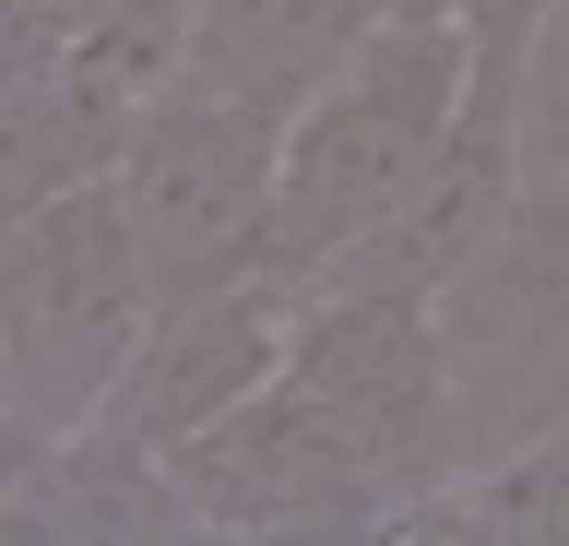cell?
Masks as SVG:
<instances>
[{
	"instance_id": "cell-8",
	"label": "cell",
	"mask_w": 569,
	"mask_h": 546,
	"mask_svg": "<svg viewBox=\"0 0 569 546\" xmlns=\"http://www.w3.org/2000/svg\"><path fill=\"white\" fill-rule=\"evenodd\" d=\"M391 12L403 0H202L190 12V72L249 96V108H273V119H297Z\"/></svg>"
},
{
	"instance_id": "cell-11",
	"label": "cell",
	"mask_w": 569,
	"mask_h": 546,
	"mask_svg": "<svg viewBox=\"0 0 569 546\" xmlns=\"http://www.w3.org/2000/svg\"><path fill=\"white\" fill-rule=\"evenodd\" d=\"M522 167H558L569 179V0L546 12V37L522 60Z\"/></svg>"
},
{
	"instance_id": "cell-7",
	"label": "cell",
	"mask_w": 569,
	"mask_h": 546,
	"mask_svg": "<svg viewBox=\"0 0 569 546\" xmlns=\"http://www.w3.org/2000/svg\"><path fill=\"white\" fill-rule=\"evenodd\" d=\"M284 368H297V297H284L273 274H249V286H213V297L154 309V332L131 345V368H119V393H107L96 428L178 451V439L226 428L249 393H273Z\"/></svg>"
},
{
	"instance_id": "cell-3",
	"label": "cell",
	"mask_w": 569,
	"mask_h": 546,
	"mask_svg": "<svg viewBox=\"0 0 569 546\" xmlns=\"http://www.w3.org/2000/svg\"><path fill=\"white\" fill-rule=\"evenodd\" d=\"M439 345H451V393H462V475L569 428V179L558 167H522L510 215L462 250V274L439 286Z\"/></svg>"
},
{
	"instance_id": "cell-5",
	"label": "cell",
	"mask_w": 569,
	"mask_h": 546,
	"mask_svg": "<svg viewBox=\"0 0 569 546\" xmlns=\"http://www.w3.org/2000/svg\"><path fill=\"white\" fill-rule=\"evenodd\" d=\"M178 475L202 499V535H403V475L332 393L284 368L226 428L178 439Z\"/></svg>"
},
{
	"instance_id": "cell-6",
	"label": "cell",
	"mask_w": 569,
	"mask_h": 546,
	"mask_svg": "<svg viewBox=\"0 0 569 546\" xmlns=\"http://www.w3.org/2000/svg\"><path fill=\"white\" fill-rule=\"evenodd\" d=\"M297 380L332 393L391 451L403 523L439 487H462V393H451V345H439V297H403V286L297 297Z\"/></svg>"
},
{
	"instance_id": "cell-2",
	"label": "cell",
	"mask_w": 569,
	"mask_h": 546,
	"mask_svg": "<svg viewBox=\"0 0 569 546\" xmlns=\"http://www.w3.org/2000/svg\"><path fill=\"white\" fill-rule=\"evenodd\" d=\"M154 309L167 297L142 274L119 179L12 202V250H0V428H12V464L96 428L131 345L154 332Z\"/></svg>"
},
{
	"instance_id": "cell-10",
	"label": "cell",
	"mask_w": 569,
	"mask_h": 546,
	"mask_svg": "<svg viewBox=\"0 0 569 546\" xmlns=\"http://www.w3.org/2000/svg\"><path fill=\"white\" fill-rule=\"evenodd\" d=\"M451 12H462V37H475V119L522 131V60H533V37H546L558 0H451Z\"/></svg>"
},
{
	"instance_id": "cell-4",
	"label": "cell",
	"mask_w": 569,
	"mask_h": 546,
	"mask_svg": "<svg viewBox=\"0 0 569 546\" xmlns=\"http://www.w3.org/2000/svg\"><path fill=\"white\" fill-rule=\"evenodd\" d=\"M119 202H131L142 274L154 297H213L249 286L273 261V202H284V119L226 96V83L178 72L154 108H142L131 155H119Z\"/></svg>"
},
{
	"instance_id": "cell-9",
	"label": "cell",
	"mask_w": 569,
	"mask_h": 546,
	"mask_svg": "<svg viewBox=\"0 0 569 546\" xmlns=\"http://www.w3.org/2000/svg\"><path fill=\"white\" fill-rule=\"evenodd\" d=\"M403 535H487V546H569V428H546L533 451H498L462 487L403 523Z\"/></svg>"
},
{
	"instance_id": "cell-1",
	"label": "cell",
	"mask_w": 569,
	"mask_h": 546,
	"mask_svg": "<svg viewBox=\"0 0 569 546\" xmlns=\"http://www.w3.org/2000/svg\"><path fill=\"white\" fill-rule=\"evenodd\" d=\"M475 119V37L451 0H403L309 108L284 119V202H273V274L284 297H320L427 179L451 131Z\"/></svg>"
}]
</instances>
